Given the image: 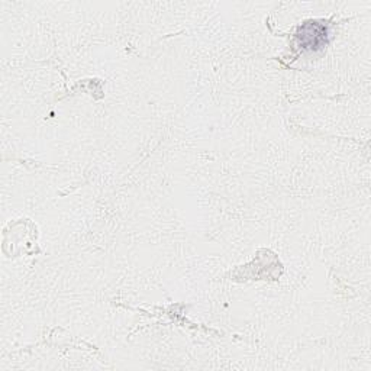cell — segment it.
Returning a JSON list of instances; mask_svg holds the SVG:
<instances>
[{
	"instance_id": "1",
	"label": "cell",
	"mask_w": 371,
	"mask_h": 371,
	"mask_svg": "<svg viewBox=\"0 0 371 371\" xmlns=\"http://www.w3.org/2000/svg\"><path fill=\"white\" fill-rule=\"evenodd\" d=\"M299 38L300 45L304 46L305 50L315 51L327 42V28L319 25L316 22H308L306 25H304V28L300 30Z\"/></svg>"
}]
</instances>
